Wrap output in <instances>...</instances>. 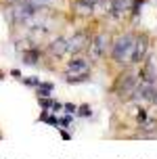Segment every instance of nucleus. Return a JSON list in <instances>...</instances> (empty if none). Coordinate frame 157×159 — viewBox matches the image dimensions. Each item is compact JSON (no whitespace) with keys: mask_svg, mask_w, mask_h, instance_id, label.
Instances as JSON below:
<instances>
[{"mask_svg":"<svg viewBox=\"0 0 157 159\" xmlns=\"http://www.w3.org/2000/svg\"><path fill=\"white\" fill-rule=\"evenodd\" d=\"M134 40H136V34L132 32H126L122 36L111 42V59H113V63L118 65H130L132 61V48H134Z\"/></svg>","mask_w":157,"mask_h":159,"instance_id":"nucleus-1","label":"nucleus"},{"mask_svg":"<svg viewBox=\"0 0 157 159\" xmlns=\"http://www.w3.org/2000/svg\"><path fill=\"white\" fill-rule=\"evenodd\" d=\"M138 84H141V78H138V73H130L126 71L122 73L118 80H115V84H113V94L118 96V98H122V101H130L134 94V90L138 88Z\"/></svg>","mask_w":157,"mask_h":159,"instance_id":"nucleus-2","label":"nucleus"},{"mask_svg":"<svg viewBox=\"0 0 157 159\" xmlns=\"http://www.w3.org/2000/svg\"><path fill=\"white\" fill-rule=\"evenodd\" d=\"M111 36L107 32H99L94 38H90V44H88V57L92 61H101L103 57H107L111 52Z\"/></svg>","mask_w":157,"mask_h":159,"instance_id":"nucleus-3","label":"nucleus"},{"mask_svg":"<svg viewBox=\"0 0 157 159\" xmlns=\"http://www.w3.org/2000/svg\"><path fill=\"white\" fill-rule=\"evenodd\" d=\"M8 15H11V21H13V23L21 25V23H27L31 17L38 15V11L31 7V4H27L25 0H19V2H13V4H11Z\"/></svg>","mask_w":157,"mask_h":159,"instance_id":"nucleus-4","label":"nucleus"},{"mask_svg":"<svg viewBox=\"0 0 157 159\" xmlns=\"http://www.w3.org/2000/svg\"><path fill=\"white\" fill-rule=\"evenodd\" d=\"M149 44L151 40L147 34H136V40H134V48H132V61L130 65H141L147 55H149Z\"/></svg>","mask_w":157,"mask_h":159,"instance_id":"nucleus-5","label":"nucleus"},{"mask_svg":"<svg viewBox=\"0 0 157 159\" xmlns=\"http://www.w3.org/2000/svg\"><path fill=\"white\" fill-rule=\"evenodd\" d=\"M90 38L86 32H76L71 38H67V52L69 55H82L84 50H88Z\"/></svg>","mask_w":157,"mask_h":159,"instance_id":"nucleus-6","label":"nucleus"},{"mask_svg":"<svg viewBox=\"0 0 157 159\" xmlns=\"http://www.w3.org/2000/svg\"><path fill=\"white\" fill-rule=\"evenodd\" d=\"M138 78H141V82H157V59L155 57L147 55V59L141 63Z\"/></svg>","mask_w":157,"mask_h":159,"instance_id":"nucleus-7","label":"nucleus"},{"mask_svg":"<svg viewBox=\"0 0 157 159\" xmlns=\"http://www.w3.org/2000/svg\"><path fill=\"white\" fill-rule=\"evenodd\" d=\"M65 71H69V73L90 71V59H86V57H82V55H73L71 61H67V69H65Z\"/></svg>","mask_w":157,"mask_h":159,"instance_id":"nucleus-8","label":"nucleus"},{"mask_svg":"<svg viewBox=\"0 0 157 159\" xmlns=\"http://www.w3.org/2000/svg\"><path fill=\"white\" fill-rule=\"evenodd\" d=\"M71 11H73V15L82 17V19H88V17H92L96 13V7L92 2H86V0H73L71 2Z\"/></svg>","mask_w":157,"mask_h":159,"instance_id":"nucleus-9","label":"nucleus"},{"mask_svg":"<svg viewBox=\"0 0 157 159\" xmlns=\"http://www.w3.org/2000/svg\"><path fill=\"white\" fill-rule=\"evenodd\" d=\"M48 52H50L53 57L67 55V38H63V36L53 38V40H50V44H48Z\"/></svg>","mask_w":157,"mask_h":159,"instance_id":"nucleus-10","label":"nucleus"},{"mask_svg":"<svg viewBox=\"0 0 157 159\" xmlns=\"http://www.w3.org/2000/svg\"><path fill=\"white\" fill-rule=\"evenodd\" d=\"M63 82H65V84H84V82H90V71H86V73H69V71H65L63 73Z\"/></svg>","mask_w":157,"mask_h":159,"instance_id":"nucleus-11","label":"nucleus"},{"mask_svg":"<svg viewBox=\"0 0 157 159\" xmlns=\"http://www.w3.org/2000/svg\"><path fill=\"white\" fill-rule=\"evenodd\" d=\"M38 61H40V48L31 46V48H25L23 50V65L34 67V65H38Z\"/></svg>","mask_w":157,"mask_h":159,"instance_id":"nucleus-12","label":"nucleus"},{"mask_svg":"<svg viewBox=\"0 0 157 159\" xmlns=\"http://www.w3.org/2000/svg\"><path fill=\"white\" fill-rule=\"evenodd\" d=\"M53 90H55L53 82H40V86L36 88V94H38V98H46V96L53 94Z\"/></svg>","mask_w":157,"mask_h":159,"instance_id":"nucleus-13","label":"nucleus"},{"mask_svg":"<svg viewBox=\"0 0 157 159\" xmlns=\"http://www.w3.org/2000/svg\"><path fill=\"white\" fill-rule=\"evenodd\" d=\"M25 2H27V4H31V7H34V8L40 13L42 8H48L53 2H55V0H25Z\"/></svg>","mask_w":157,"mask_h":159,"instance_id":"nucleus-14","label":"nucleus"},{"mask_svg":"<svg viewBox=\"0 0 157 159\" xmlns=\"http://www.w3.org/2000/svg\"><path fill=\"white\" fill-rule=\"evenodd\" d=\"M76 115H80V117H90L92 115V107L90 105H82V107H78Z\"/></svg>","mask_w":157,"mask_h":159,"instance_id":"nucleus-15","label":"nucleus"},{"mask_svg":"<svg viewBox=\"0 0 157 159\" xmlns=\"http://www.w3.org/2000/svg\"><path fill=\"white\" fill-rule=\"evenodd\" d=\"M19 80H21V84H25V86H31V88H38L40 82H42L40 78H19Z\"/></svg>","mask_w":157,"mask_h":159,"instance_id":"nucleus-16","label":"nucleus"},{"mask_svg":"<svg viewBox=\"0 0 157 159\" xmlns=\"http://www.w3.org/2000/svg\"><path fill=\"white\" fill-rule=\"evenodd\" d=\"M147 119H149V113H147V109H145V107H141V109H138V113H136V121H138V124H142V121H147Z\"/></svg>","mask_w":157,"mask_h":159,"instance_id":"nucleus-17","label":"nucleus"},{"mask_svg":"<svg viewBox=\"0 0 157 159\" xmlns=\"http://www.w3.org/2000/svg\"><path fill=\"white\" fill-rule=\"evenodd\" d=\"M63 109H65L67 115H76V111H78V107H76V105H71V103H63Z\"/></svg>","mask_w":157,"mask_h":159,"instance_id":"nucleus-18","label":"nucleus"},{"mask_svg":"<svg viewBox=\"0 0 157 159\" xmlns=\"http://www.w3.org/2000/svg\"><path fill=\"white\" fill-rule=\"evenodd\" d=\"M59 126H61V128H69V126H71V115L59 117Z\"/></svg>","mask_w":157,"mask_h":159,"instance_id":"nucleus-19","label":"nucleus"},{"mask_svg":"<svg viewBox=\"0 0 157 159\" xmlns=\"http://www.w3.org/2000/svg\"><path fill=\"white\" fill-rule=\"evenodd\" d=\"M61 136L65 138V140H69V138H71V134H69V132H65V130H61Z\"/></svg>","mask_w":157,"mask_h":159,"instance_id":"nucleus-20","label":"nucleus"},{"mask_svg":"<svg viewBox=\"0 0 157 159\" xmlns=\"http://www.w3.org/2000/svg\"><path fill=\"white\" fill-rule=\"evenodd\" d=\"M86 2H92V4H99L101 0H86Z\"/></svg>","mask_w":157,"mask_h":159,"instance_id":"nucleus-21","label":"nucleus"}]
</instances>
